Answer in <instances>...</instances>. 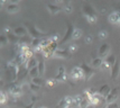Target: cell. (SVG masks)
I'll return each mask as SVG.
<instances>
[{
	"label": "cell",
	"instance_id": "obj_1",
	"mask_svg": "<svg viewBox=\"0 0 120 108\" xmlns=\"http://www.w3.org/2000/svg\"><path fill=\"white\" fill-rule=\"evenodd\" d=\"M6 76L7 79L11 82H16V79L19 76V65L14 60L7 62L6 65Z\"/></svg>",
	"mask_w": 120,
	"mask_h": 108
},
{
	"label": "cell",
	"instance_id": "obj_2",
	"mask_svg": "<svg viewBox=\"0 0 120 108\" xmlns=\"http://www.w3.org/2000/svg\"><path fill=\"white\" fill-rule=\"evenodd\" d=\"M82 12H83L84 17L88 23L90 24H95L98 20V14L94 9V7L89 2H84L83 8H82Z\"/></svg>",
	"mask_w": 120,
	"mask_h": 108
},
{
	"label": "cell",
	"instance_id": "obj_3",
	"mask_svg": "<svg viewBox=\"0 0 120 108\" xmlns=\"http://www.w3.org/2000/svg\"><path fill=\"white\" fill-rule=\"evenodd\" d=\"M24 26L27 27V31H28V34L33 40H44V38H47V36L49 34L47 33H44V32H41L39 29H37L35 26L33 25L29 21H26L24 23Z\"/></svg>",
	"mask_w": 120,
	"mask_h": 108
},
{
	"label": "cell",
	"instance_id": "obj_4",
	"mask_svg": "<svg viewBox=\"0 0 120 108\" xmlns=\"http://www.w3.org/2000/svg\"><path fill=\"white\" fill-rule=\"evenodd\" d=\"M8 92L12 98H19L22 93V87H21L20 83H18L17 81L16 82H11L8 87Z\"/></svg>",
	"mask_w": 120,
	"mask_h": 108
},
{
	"label": "cell",
	"instance_id": "obj_5",
	"mask_svg": "<svg viewBox=\"0 0 120 108\" xmlns=\"http://www.w3.org/2000/svg\"><path fill=\"white\" fill-rule=\"evenodd\" d=\"M58 42H52L47 47H45L44 50H43V56L45 57V59H49V57H52V56H54V53L57 51L58 48Z\"/></svg>",
	"mask_w": 120,
	"mask_h": 108
},
{
	"label": "cell",
	"instance_id": "obj_6",
	"mask_svg": "<svg viewBox=\"0 0 120 108\" xmlns=\"http://www.w3.org/2000/svg\"><path fill=\"white\" fill-rule=\"evenodd\" d=\"M71 79L73 81H79L84 79V72L81 67H74L71 70Z\"/></svg>",
	"mask_w": 120,
	"mask_h": 108
},
{
	"label": "cell",
	"instance_id": "obj_7",
	"mask_svg": "<svg viewBox=\"0 0 120 108\" xmlns=\"http://www.w3.org/2000/svg\"><path fill=\"white\" fill-rule=\"evenodd\" d=\"M119 90H120V88H119V87L112 88V89H111V91H110V93L108 95V96H107V98H105V103L108 104V105L116 103V100L118 99Z\"/></svg>",
	"mask_w": 120,
	"mask_h": 108
},
{
	"label": "cell",
	"instance_id": "obj_8",
	"mask_svg": "<svg viewBox=\"0 0 120 108\" xmlns=\"http://www.w3.org/2000/svg\"><path fill=\"white\" fill-rule=\"evenodd\" d=\"M81 68H82V70H83V72H84V80H85V81H88L90 78H92L94 76V73H95L93 68H90L85 62L82 63Z\"/></svg>",
	"mask_w": 120,
	"mask_h": 108
},
{
	"label": "cell",
	"instance_id": "obj_9",
	"mask_svg": "<svg viewBox=\"0 0 120 108\" xmlns=\"http://www.w3.org/2000/svg\"><path fill=\"white\" fill-rule=\"evenodd\" d=\"M74 29H75V27H74L73 25H71V24H70V23L68 21V31H66V33H65L64 37H63L62 40H61L60 44H64V43H66L68 41L72 40V36H73Z\"/></svg>",
	"mask_w": 120,
	"mask_h": 108
},
{
	"label": "cell",
	"instance_id": "obj_10",
	"mask_svg": "<svg viewBox=\"0 0 120 108\" xmlns=\"http://www.w3.org/2000/svg\"><path fill=\"white\" fill-rule=\"evenodd\" d=\"M55 79L57 80V82H66L68 81V76H66V72H65V68L63 65L58 68V72Z\"/></svg>",
	"mask_w": 120,
	"mask_h": 108
},
{
	"label": "cell",
	"instance_id": "obj_11",
	"mask_svg": "<svg viewBox=\"0 0 120 108\" xmlns=\"http://www.w3.org/2000/svg\"><path fill=\"white\" fill-rule=\"evenodd\" d=\"M109 21L112 24V25H117V26H120V11H113L111 12L108 17Z\"/></svg>",
	"mask_w": 120,
	"mask_h": 108
},
{
	"label": "cell",
	"instance_id": "obj_12",
	"mask_svg": "<svg viewBox=\"0 0 120 108\" xmlns=\"http://www.w3.org/2000/svg\"><path fill=\"white\" fill-rule=\"evenodd\" d=\"M109 51H110V45L109 44H107V43H103V44L99 47V51H98V53H99V57L100 59L105 57L107 55H108Z\"/></svg>",
	"mask_w": 120,
	"mask_h": 108
},
{
	"label": "cell",
	"instance_id": "obj_13",
	"mask_svg": "<svg viewBox=\"0 0 120 108\" xmlns=\"http://www.w3.org/2000/svg\"><path fill=\"white\" fill-rule=\"evenodd\" d=\"M119 73H120V61L117 60L113 67L111 68V79L112 80H116L117 78L119 77Z\"/></svg>",
	"mask_w": 120,
	"mask_h": 108
},
{
	"label": "cell",
	"instance_id": "obj_14",
	"mask_svg": "<svg viewBox=\"0 0 120 108\" xmlns=\"http://www.w3.org/2000/svg\"><path fill=\"white\" fill-rule=\"evenodd\" d=\"M71 53L68 50H57V51L54 53V56L53 57H57V59H70L71 57Z\"/></svg>",
	"mask_w": 120,
	"mask_h": 108
},
{
	"label": "cell",
	"instance_id": "obj_15",
	"mask_svg": "<svg viewBox=\"0 0 120 108\" xmlns=\"http://www.w3.org/2000/svg\"><path fill=\"white\" fill-rule=\"evenodd\" d=\"M90 96V95H89ZM101 99H105V98H102L101 96H100L99 91L95 93V95H93V96H90V106H93V107H95V106H98L100 104V101H101Z\"/></svg>",
	"mask_w": 120,
	"mask_h": 108
},
{
	"label": "cell",
	"instance_id": "obj_16",
	"mask_svg": "<svg viewBox=\"0 0 120 108\" xmlns=\"http://www.w3.org/2000/svg\"><path fill=\"white\" fill-rule=\"evenodd\" d=\"M46 7H47V9H48V11H49L52 15H56V14H58L60 11L62 10V7L56 5V4H47Z\"/></svg>",
	"mask_w": 120,
	"mask_h": 108
},
{
	"label": "cell",
	"instance_id": "obj_17",
	"mask_svg": "<svg viewBox=\"0 0 120 108\" xmlns=\"http://www.w3.org/2000/svg\"><path fill=\"white\" fill-rule=\"evenodd\" d=\"M27 32L28 31H27L26 27H21L20 26V27H15L14 31H12V33L20 38V37H25V36L27 35Z\"/></svg>",
	"mask_w": 120,
	"mask_h": 108
},
{
	"label": "cell",
	"instance_id": "obj_18",
	"mask_svg": "<svg viewBox=\"0 0 120 108\" xmlns=\"http://www.w3.org/2000/svg\"><path fill=\"white\" fill-rule=\"evenodd\" d=\"M98 91H99L100 96L105 99V98H107V96H108V95L110 93V91H111V88L109 87V84H103V86L100 88Z\"/></svg>",
	"mask_w": 120,
	"mask_h": 108
},
{
	"label": "cell",
	"instance_id": "obj_19",
	"mask_svg": "<svg viewBox=\"0 0 120 108\" xmlns=\"http://www.w3.org/2000/svg\"><path fill=\"white\" fill-rule=\"evenodd\" d=\"M20 10V8H19V6L17 5V4H8L7 6V12L8 14H16V12H18V11Z\"/></svg>",
	"mask_w": 120,
	"mask_h": 108
},
{
	"label": "cell",
	"instance_id": "obj_20",
	"mask_svg": "<svg viewBox=\"0 0 120 108\" xmlns=\"http://www.w3.org/2000/svg\"><path fill=\"white\" fill-rule=\"evenodd\" d=\"M29 77L31 78V79H34V78H37L39 77V70H38V65L35 68H33L31 70H29Z\"/></svg>",
	"mask_w": 120,
	"mask_h": 108
},
{
	"label": "cell",
	"instance_id": "obj_21",
	"mask_svg": "<svg viewBox=\"0 0 120 108\" xmlns=\"http://www.w3.org/2000/svg\"><path fill=\"white\" fill-rule=\"evenodd\" d=\"M102 63H103L102 59H100L99 56H98V57H94L93 60H92V68H101Z\"/></svg>",
	"mask_w": 120,
	"mask_h": 108
},
{
	"label": "cell",
	"instance_id": "obj_22",
	"mask_svg": "<svg viewBox=\"0 0 120 108\" xmlns=\"http://www.w3.org/2000/svg\"><path fill=\"white\" fill-rule=\"evenodd\" d=\"M37 65H38V64H37L36 59H35V57L33 56V57L30 59V60L28 61V63H27V70H31L33 68L37 67Z\"/></svg>",
	"mask_w": 120,
	"mask_h": 108
},
{
	"label": "cell",
	"instance_id": "obj_23",
	"mask_svg": "<svg viewBox=\"0 0 120 108\" xmlns=\"http://www.w3.org/2000/svg\"><path fill=\"white\" fill-rule=\"evenodd\" d=\"M81 36H82V31H81L80 28H76V27H75V29H74V32H73L72 40H79Z\"/></svg>",
	"mask_w": 120,
	"mask_h": 108
},
{
	"label": "cell",
	"instance_id": "obj_24",
	"mask_svg": "<svg viewBox=\"0 0 120 108\" xmlns=\"http://www.w3.org/2000/svg\"><path fill=\"white\" fill-rule=\"evenodd\" d=\"M108 36H109V33H108V31H105V29H101L98 33V37H99L100 40H105Z\"/></svg>",
	"mask_w": 120,
	"mask_h": 108
},
{
	"label": "cell",
	"instance_id": "obj_25",
	"mask_svg": "<svg viewBox=\"0 0 120 108\" xmlns=\"http://www.w3.org/2000/svg\"><path fill=\"white\" fill-rule=\"evenodd\" d=\"M7 100H8V95L6 91H1L0 92V104H6L7 103Z\"/></svg>",
	"mask_w": 120,
	"mask_h": 108
},
{
	"label": "cell",
	"instance_id": "obj_26",
	"mask_svg": "<svg viewBox=\"0 0 120 108\" xmlns=\"http://www.w3.org/2000/svg\"><path fill=\"white\" fill-rule=\"evenodd\" d=\"M38 70H39V76H43L45 73V64H44L43 59L38 62Z\"/></svg>",
	"mask_w": 120,
	"mask_h": 108
},
{
	"label": "cell",
	"instance_id": "obj_27",
	"mask_svg": "<svg viewBox=\"0 0 120 108\" xmlns=\"http://www.w3.org/2000/svg\"><path fill=\"white\" fill-rule=\"evenodd\" d=\"M79 50V46H78V44H70L68 45V51L71 53V54H74V53H76Z\"/></svg>",
	"mask_w": 120,
	"mask_h": 108
},
{
	"label": "cell",
	"instance_id": "obj_28",
	"mask_svg": "<svg viewBox=\"0 0 120 108\" xmlns=\"http://www.w3.org/2000/svg\"><path fill=\"white\" fill-rule=\"evenodd\" d=\"M8 43H9V40H8L7 35H5V34L0 35V45H1V46H4V45H7Z\"/></svg>",
	"mask_w": 120,
	"mask_h": 108
},
{
	"label": "cell",
	"instance_id": "obj_29",
	"mask_svg": "<svg viewBox=\"0 0 120 108\" xmlns=\"http://www.w3.org/2000/svg\"><path fill=\"white\" fill-rule=\"evenodd\" d=\"M31 82L37 84V86H39V87H42L43 84H44V80H43L41 77H37V78H34V79H31Z\"/></svg>",
	"mask_w": 120,
	"mask_h": 108
},
{
	"label": "cell",
	"instance_id": "obj_30",
	"mask_svg": "<svg viewBox=\"0 0 120 108\" xmlns=\"http://www.w3.org/2000/svg\"><path fill=\"white\" fill-rule=\"evenodd\" d=\"M63 10L65 11L66 14H71L73 11V7H72L71 4H65V5L63 6Z\"/></svg>",
	"mask_w": 120,
	"mask_h": 108
},
{
	"label": "cell",
	"instance_id": "obj_31",
	"mask_svg": "<svg viewBox=\"0 0 120 108\" xmlns=\"http://www.w3.org/2000/svg\"><path fill=\"white\" fill-rule=\"evenodd\" d=\"M105 61L108 62V63H109L111 67H113V64H115L116 62H117V61H116L115 55H112V54H111V55H109V56L107 57V59H105Z\"/></svg>",
	"mask_w": 120,
	"mask_h": 108
},
{
	"label": "cell",
	"instance_id": "obj_32",
	"mask_svg": "<svg viewBox=\"0 0 120 108\" xmlns=\"http://www.w3.org/2000/svg\"><path fill=\"white\" fill-rule=\"evenodd\" d=\"M45 83H46L47 86H49V87H54V86L57 83V80H56L55 78H53V79H48Z\"/></svg>",
	"mask_w": 120,
	"mask_h": 108
},
{
	"label": "cell",
	"instance_id": "obj_33",
	"mask_svg": "<svg viewBox=\"0 0 120 108\" xmlns=\"http://www.w3.org/2000/svg\"><path fill=\"white\" fill-rule=\"evenodd\" d=\"M29 88H30L31 91H34V92H37V91L41 89V87H39V86H37V84H35V83H33V82L29 83Z\"/></svg>",
	"mask_w": 120,
	"mask_h": 108
},
{
	"label": "cell",
	"instance_id": "obj_34",
	"mask_svg": "<svg viewBox=\"0 0 120 108\" xmlns=\"http://www.w3.org/2000/svg\"><path fill=\"white\" fill-rule=\"evenodd\" d=\"M37 100L36 97H33L31 98V103L29 104V105H25L24 106V108H34V105H35V101Z\"/></svg>",
	"mask_w": 120,
	"mask_h": 108
},
{
	"label": "cell",
	"instance_id": "obj_35",
	"mask_svg": "<svg viewBox=\"0 0 120 108\" xmlns=\"http://www.w3.org/2000/svg\"><path fill=\"white\" fill-rule=\"evenodd\" d=\"M110 68H112V67H111L107 61H105L102 63V65H101V69H102V70H107V69H110Z\"/></svg>",
	"mask_w": 120,
	"mask_h": 108
},
{
	"label": "cell",
	"instance_id": "obj_36",
	"mask_svg": "<svg viewBox=\"0 0 120 108\" xmlns=\"http://www.w3.org/2000/svg\"><path fill=\"white\" fill-rule=\"evenodd\" d=\"M92 41H93V37H92V35L85 36V43H86V44H90V43H92Z\"/></svg>",
	"mask_w": 120,
	"mask_h": 108
},
{
	"label": "cell",
	"instance_id": "obj_37",
	"mask_svg": "<svg viewBox=\"0 0 120 108\" xmlns=\"http://www.w3.org/2000/svg\"><path fill=\"white\" fill-rule=\"evenodd\" d=\"M105 108H119V106H118V104H117V103H113V104H110V105H108Z\"/></svg>",
	"mask_w": 120,
	"mask_h": 108
},
{
	"label": "cell",
	"instance_id": "obj_38",
	"mask_svg": "<svg viewBox=\"0 0 120 108\" xmlns=\"http://www.w3.org/2000/svg\"><path fill=\"white\" fill-rule=\"evenodd\" d=\"M5 32L7 33V34H9V33H11V28L9 27V26H6V27H5Z\"/></svg>",
	"mask_w": 120,
	"mask_h": 108
},
{
	"label": "cell",
	"instance_id": "obj_39",
	"mask_svg": "<svg viewBox=\"0 0 120 108\" xmlns=\"http://www.w3.org/2000/svg\"><path fill=\"white\" fill-rule=\"evenodd\" d=\"M5 4H6V1H5V0L0 1V6H5Z\"/></svg>",
	"mask_w": 120,
	"mask_h": 108
},
{
	"label": "cell",
	"instance_id": "obj_40",
	"mask_svg": "<svg viewBox=\"0 0 120 108\" xmlns=\"http://www.w3.org/2000/svg\"><path fill=\"white\" fill-rule=\"evenodd\" d=\"M41 108H46V107H41Z\"/></svg>",
	"mask_w": 120,
	"mask_h": 108
}]
</instances>
